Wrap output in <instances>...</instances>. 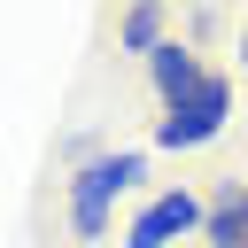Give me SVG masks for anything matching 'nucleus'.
<instances>
[{
    "label": "nucleus",
    "mask_w": 248,
    "mask_h": 248,
    "mask_svg": "<svg viewBox=\"0 0 248 248\" xmlns=\"http://www.w3.org/2000/svg\"><path fill=\"white\" fill-rule=\"evenodd\" d=\"M163 39H178V31H170V8H155V0H140V8H124V16H116V46H124V54H140V62H147Z\"/></svg>",
    "instance_id": "6"
},
{
    "label": "nucleus",
    "mask_w": 248,
    "mask_h": 248,
    "mask_svg": "<svg viewBox=\"0 0 248 248\" xmlns=\"http://www.w3.org/2000/svg\"><path fill=\"white\" fill-rule=\"evenodd\" d=\"M225 124H232V78H225V70H209V78H202L186 101H170V108L155 116V147L194 155V147L225 140Z\"/></svg>",
    "instance_id": "2"
},
{
    "label": "nucleus",
    "mask_w": 248,
    "mask_h": 248,
    "mask_svg": "<svg viewBox=\"0 0 248 248\" xmlns=\"http://www.w3.org/2000/svg\"><path fill=\"white\" fill-rule=\"evenodd\" d=\"M240 78H248V23H240Z\"/></svg>",
    "instance_id": "8"
},
{
    "label": "nucleus",
    "mask_w": 248,
    "mask_h": 248,
    "mask_svg": "<svg viewBox=\"0 0 248 248\" xmlns=\"http://www.w3.org/2000/svg\"><path fill=\"white\" fill-rule=\"evenodd\" d=\"M217 31H225V8H194V16H186V39H194V46L217 39Z\"/></svg>",
    "instance_id": "7"
},
{
    "label": "nucleus",
    "mask_w": 248,
    "mask_h": 248,
    "mask_svg": "<svg viewBox=\"0 0 248 248\" xmlns=\"http://www.w3.org/2000/svg\"><path fill=\"white\" fill-rule=\"evenodd\" d=\"M202 240H209V248H248V178H225V186L209 194Z\"/></svg>",
    "instance_id": "5"
},
{
    "label": "nucleus",
    "mask_w": 248,
    "mask_h": 248,
    "mask_svg": "<svg viewBox=\"0 0 248 248\" xmlns=\"http://www.w3.org/2000/svg\"><path fill=\"white\" fill-rule=\"evenodd\" d=\"M140 178H147L140 147H101L93 163H78L62 178V225H70V240H101L108 217H116V194H132Z\"/></svg>",
    "instance_id": "1"
},
{
    "label": "nucleus",
    "mask_w": 248,
    "mask_h": 248,
    "mask_svg": "<svg viewBox=\"0 0 248 248\" xmlns=\"http://www.w3.org/2000/svg\"><path fill=\"white\" fill-rule=\"evenodd\" d=\"M140 70H147V93H155V108L186 101V93L209 78V62H202V46H194V39H163V46H155Z\"/></svg>",
    "instance_id": "4"
},
{
    "label": "nucleus",
    "mask_w": 248,
    "mask_h": 248,
    "mask_svg": "<svg viewBox=\"0 0 248 248\" xmlns=\"http://www.w3.org/2000/svg\"><path fill=\"white\" fill-rule=\"evenodd\" d=\"M202 217H209V194H194V186H163V194H147V202L132 209L124 248H178L186 232H202Z\"/></svg>",
    "instance_id": "3"
}]
</instances>
